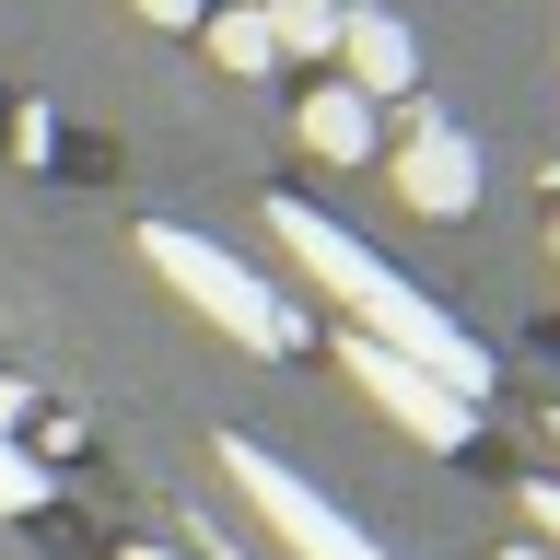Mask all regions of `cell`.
Instances as JSON below:
<instances>
[{"label":"cell","instance_id":"6da1fadb","mask_svg":"<svg viewBox=\"0 0 560 560\" xmlns=\"http://www.w3.org/2000/svg\"><path fill=\"white\" fill-rule=\"evenodd\" d=\"M269 222H280V245H292V269H304V280H327V292L362 315V339H385L397 362H420V374H444L455 397H490V350L467 339L455 315H432L409 280L374 257V245H350L339 222H327V210H304V199H280Z\"/></svg>","mask_w":560,"mask_h":560},{"label":"cell","instance_id":"7a4b0ae2","mask_svg":"<svg viewBox=\"0 0 560 560\" xmlns=\"http://www.w3.org/2000/svg\"><path fill=\"white\" fill-rule=\"evenodd\" d=\"M140 257H152V269L175 280V292H187V304L210 315V327H222V339H245V350H304V315L280 304L269 280L245 269V257H222V245L210 234H187V222H140Z\"/></svg>","mask_w":560,"mask_h":560},{"label":"cell","instance_id":"3957f363","mask_svg":"<svg viewBox=\"0 0 560 560\" xmlns=\"http://www.w3.org/2000/svg\"><path fill=\"white\" fill-rule=\"evenodd\" d=\"M339 374L362 385V397H374V409L397 420L409 444H432V455H467V444H479V397H455L444 374H420V362H397V350H385V339H362V327L339 339Z\"/></svg>","mask_w":560,"mask_h":560},{"label":"cell","instance_id":"277c9868","mask_svg":"<svg viewBox=\"0 0 560 560\" xmlns=\"http://www.w3.org/2000/svg\"><path fill=\"white\" fill-rule=\"evenodd\" d=\"M222 467H234V490H245V502H257V514L280 525V549H292V560H385L374 537H362V525H350L339 502H327V490H304V479H292V467H280L269 444L222 432Z\"/></svg>","mask_w":560,"mask_h":560},{"label":"cell","instance_id":"5b68a950","mask_svg":"<svg viewBox=\"0 0 560 560\" xmlns=\"http://www.w3.org/2000/svg\"><path fill=\"white\" fill-rule=\"evenodd\" d=\"M397 199L432 210V222H455V210L479 199V140L455 129L444 105H409V140H397Z\"/></svg>","mask_w":560,"mask_h":560},{"label":"cell","instance_id":"8992f818","mask_svg":"<svg viewBox=\"0 0 560 560\" xmlns=\"http://www.w3.org/2000/svg\"><path fill=\"white\" fill-rule=\"evenodd\" d=\"M350 59V94H409L420 82V47H409V24L397 12H339V35H327Z\"/></svg>","mask_w":560,"mask_h":560},{"label":"cell","instance_id":"52a82bcc","mask_svg":"<svg viewBox=\"0 0 560 560\" xmlns=\"http://www.w3.org/2000/svg\"><path fill=\"white\" fill-rule=\"evenodd\" d=\"M304 140L327 152V164H362V152H374V94H350V82L304 94Z\"/></svg>","mask_w":560,"mask_h":560},{"label":"cell","instance_id":"ba28073f","mask_svg":"<svg viewBox=\"0 0 560 560\" xmlns=\"http://www.w3.org/2000/svg\"><path fill=\"white\" fill-rule=\"evenodd\" d=\"M210 59H222V70H245V82H257V70H280V35H269V12H257V0L210 12Z\"/></svg>","mask_w":560,"mask_h":560},{"label":"cell","instance_id":"9c48e42d","mask_svg":"<svg viewBox=\"0 0 560 560\" xmlns=\"http://www.w3.org/2000/svg\"><path fill=\"white\" fill-rule=\"evenodd\" d=\"M269 12V35H280V59H315L327 35H339V0H257Z\"/></svg>","mask_w":560,"mask_h":560},{"label":"cell","instance_id":"30bf717a","mask_svg":"<svg viewBox=\"0 0 560 560\" xmlns=\"http://www.w3.org/2000/svg\"><path fill=\"white\" fill-rule=\"evenodd\" d=\"M47 502V467H24V444L0 432V514H35Z\"/></svg>","mask_w":560,"mask_h":560},{"label":"cell","instance_id":"8fae6325","mask_svg":"<svg viewBox=\"0 0 560 560\" xmlns=\"http://www.w3.org/2000/svg\"><path fill=\"white\" fill-rule=\"evenodd\" d=\"M525 514H537V537L560 549V479H537V490H525Z\"/></svg>","mask_w":560,"mask_h":560},{"label":"cell","instance_id":"7c38bea8","mask_svg":"<svg viewBox=\"0 0 560 560\" xmlns=\"http://www.w3.org/2000/svg\"><path fill=\"white\" fill-rule=\"evenodd\" d=\"M140 12H152V24H199L210 0H140Z\"/></svg>","mask_w":560,"mask_h":560},{"label":"cell","instance_id":"4fadbf2b","mask_svg":"<svg viewBox=\"0 0 560 560\" xmlns=\"http://www.w3.org/2000/svg\"><path fill=\"white\" fill-rule=\"evenodd\" d=\"M117 560H175V549H117Z\"/></svg>","mask_w":560,"mask_h":560},{"label":"cell","instance_id":"5bb4252c","mask_svg":"<svg viewBox=\"0 0 560 560\" xmlns=\"http://www.w3.org/2000/svg\"><path fill=\"white\" fill-rule=\"evenodd\" d=\"M514 560H560V549H514Z\"/></svg>","mask_w":560,"mask_h":560},{"label":"cell","instance_id":"9a60e30c","mask_svg":"<svg viewBox=\"0 0 560 560\" xmlns=\"http://www.w3.org/2000/svg\"><path fill=\"white\" fill-rule=\"evenodd\" d=\"M549 245H560V222H549Z\"/></svg>","mask_w":560,"mask_h":560},{"label":"cell","instance_id":"2e32d148","mask_svg":"<svg viewBox=\"0 0 560 560\" xmlns=\"http://www.w3.org/2000/svg\"><path fill=\"white\" fill-rule=\"evenodd\" d=\"M549 432H560V420H549Z\"/></svg>","mask_w":560,"mask_h":560}]
</instances>
